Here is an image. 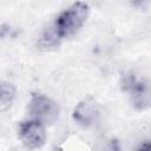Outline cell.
<instances>
[{
    "instance_id": "1",
    "label": "cell",
    "mask_w": 151,
    "mask_h": 151,
    "mask_svg": "<svg viewBox=\"0 0 151 151\" xmlns=\"http://www.w3.org/2000/svg\"><path fill=\"white\" fill-rule=\"evenodd\" d=\"M90 17V6L84 1H76L63 9L45 28L40 39L39 46L44 48L57 47L63 40L77 34L86 24Z\"/></svg>"
},
{
    "instance_id": "7",
    "label": "cell",
    "mask_w": 151,
    "mask_h": 151,
    "mask_svg": "<svg viewBox=\"0 0 151 151\" xmlns=\"http://www.w3.org/2000/svg\"><path fill=\"white\" fill-rule=\"evenodd\" d=\"M125 1L131 7L137 8V9H145L150 4V0H125Z\"/></svg>"
},
{
    "instance_id": "3",
    "label": "cell",
    "mask_w": 151,
    "mask_h": 151,
    "mask_svg": "<svg viewBox=\"0 0 151 151\" xmlns=\"http://www.w3.org/2000/svg\"><path fill=\"white\" fill-rule=\"evenodd\" d=\"M123 88L129 96L131 106L139 112L151 109V80L129 74L123 80Z\"/></svg>"
},
{
    "instance_id": "5",
    "label": "cell",
    "mask_w": 151,
    "mask_h": 151,
    "mask_svg": "<svg viewBox=\"0 0 151 151\" xmlns=\"http://www.w3.org/2000/svg\"><path fill=\"white\" fill-rule=\"evenodd\" d=\"M101 116L100 104L91 96L83 98L72 111L73 122L81 127H91L98 123Z\"/></svg>"
},
{
    "instance_id": "4",
    "label": "cell",
    "mask_w": 151,
    "mask_h": 151,
    "mask_svg": "<svg viewBox=\"0 0 151 151\" xmlns=\"http://www.w3.org/2000/svg\"><path fill=\"white\" fill-rule=\"evenodd\" d=\"M18 137L27 149H40L46 143V125L34 118H27L18 125Z\"/></svg>"
},
{
    "instance_id": "6",
    "label": "cell",
    "mask_w": 151,
    "mask_h": 151,
    "mask_svg": "<svg viewBox=\"0 0 151 151\" xmlns=\"http://www.w3.org/2000/svg\"><path fill=\"white\" fill-rule=\"evenodd\" d=\"M17 98V86L7 80L1 81L0 86V111L9 110Z\"/></svg>"
},
{
    "instance_id": "2",
    "label": "cell",
    "mask_w": 151,
    "mask_h": 151,
    "mask_svg": "<svg viewBox=\"0 0 151 151\" xmlns=\"http://www.w3.org/2000/svg\"><path fill=\"white\" fill-rule=\"evenodd\" d=\"M27 113L29 118H34L47 126L59 119L60 106L52 97L41 92H33L27 103Z\"/></svg>"
}]
</instances>
